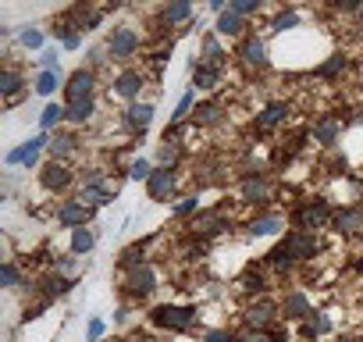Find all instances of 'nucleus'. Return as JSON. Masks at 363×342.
Returning a JSON list of instances; mask_svg holds the SVG:
<instances>
[{
    "label": "nucleus",
    "mask_w": 363,
    "mask_h": 342,
    "mask_svg": "<svg viewBox=\"0 0 363 342\" xmlns=\"http://www.w3.org/2000/svg\"><path fill=\"white\" fill-rule=\"evenodd\" d=\"M93 82H96V75H93L89 68H79V72H72V75H68V86H65V96H68V104L93 100Z\"/></svg>",
    "instance_id": "4"
},
{
    "label": "nucleus",
    "mask_w": 363,
    "mask_h": 342,
    "mask_svg": "<svg viewBox=\"0 0 363 342\" xmlns=\"http://www.w3.org/2000/svg\"><path fill=\"white\" fill-rule=\"evenodd\" d=\"M239 57H242L250 68H264V65H267V47H264V40H246L242 50H239Z\"/></svg>",
    "instance_id": "13"
},
{
    "label": "nucleus",
    "mask_w": 363,
    "mask_h": 342,
    "mask_svg": "<svg viewBox=\"0 0 363 342\" xmlns=\"http://www.w3.org/2000/svg\"><path fill=\"white\" fill-rule=\"evenodd\" d=\"M65 118H68V107H61V104H47L43 114H40V125H43V128H54V125L65 121Z\"/></svg>",
    "instance_id": "27"
},
{
    "label": "nucleus",
    "mask_w": 363,
    "mask_h": 342,
    "mask_svg": "<svg viewBox=\"0 0 363 342\" xmlns=\"http://www.w3.org/2000/svg\"><path fill=\"white\" fill-rule=\"evenodd\" d=\"M235 342H278V338H271V335L260 331V328H246V331L235 335Z\"/></svg>",
    "instance_id": "36"
},
{
    "label": "nucleus",
    "mask_w": 363,
    "mask_h": 342,
    "mask_svg": "<svg viewBox=\"0 0 363 342\" xmlns=\"http://www.w3.org/2000/svg\"><path fill=\"white\" fill-rule=\"evenodd\" d=\"M313 253H317V236L299 228V232H289L267 257H271V264L281 267V264H292V260H310Z\"/></svg>",
    "instance_id": "1"
},
{
    "label": "nucleus",
    "mask_w": 363,
    "mask_h": 342,
    "mask_svg": "<svg viewBox=\"0 0 363 342\" xmlns=\"http://www.w3.org/2000/svg\"><path fill=\"white\" fill-rule=\"evenodd\" d=\"M281 228H285V221L278 214H260L250 221V236H278Z\"/></svg>",
    "instance_id": "14"
},
{
    "label": "nucleus",
    "mask_w": 363,
    "mask_h": 342,
    "mask_svg": "<svg viewBox=\"0 0 363 342\" xmlns=\"http://www.w3.org/2000/svg\"><path fill=\"white\" fill-rule=\"evenodd\" d=\"M128 289H132L135 296L153 292V289H157V275H153V267H135V271L128 275Z\"/></svg>",
    "instance_id": "12"
},
{
    "label": "nucleus",
    "mask_w": 363,
    "mask_h": 342,
    "mask_svg": "<svg viewBox=\"0 0 363 342\" xmlns=\"http://www.w3.org/2000/svg\"><path fill=\"white\" fill-rule=\"evenodd\" d=\"M150 121H153V104H132V107L125 111V125H128L132 132L150 128Z\"/></svg>",
    "instance_id": "11"
},
{
    "label": "nucleus",
    "mask_w": 363,
    "mask_h": 342,
    "mask_svg": "<svg viewBox=\"0 0 363 342\" xmlns=\"http://www.w3.org/2000/svg\"><path fill=\"white\" fill-rule=\"evenodd\" d=\"M267 197H271V182L267 179L257 175V179H246L242 182V200H253L257 204V200H267Z\"/></svg>",
    "instance_id": "20"
},
{
    "label": "nucleus",
    "mask_w": 363,
    "mask_h": 342,
    "mask_svg": "<svg viewBox=\"0 0 363 342\" xmlns=\"http://www.w3.org/2000/svg\"><path fill=\"white\" fill-rule=\"evenodd\" d=\"M189 107H193V89H189V93H182V100H178V107H174L171 121H178V118H186V114H189Z\"/></svg>",
    "instance_id": "40"
},
{
    "label": "nucleus",
    "mask_w": 363,
    "mask_h": 342,
    "mask_svg": "<svg viewBox=\"0 0 363 342\" xmlns=\"http://www.w3.org/2000/svg\"><path fill=\"white\" fill-rule=\"evenodd\" d=\"M189 15H193L189 4H167V8H164V18H167V22H186Z\"/></svg>",
    "instance_id": "35"
},
{
    "label": "nucleus",
    "mask_w": 363,
    "mask_h": 342,
    "mask_svg": "<svg viewBox=\"0 0 363 342\" xmlns=\"http://www.w3.org/2000/svg\"><path fill=\"white\" fill-rule=\"evenodd\" d=\"M8 167H15V164H26V146H18V150H8Z\"/></svg>",
    "instance_id": "45"
},
{
    "label": "nucleus",
    "mask_w": 363,
    "mask_h": 342,
    "mask_svg": "<svg viewBox=\"0 0 363 342\" xmlns=\"http://www.w3.org/2000/svg\"><path fill=\"white\" fill-rule=\"evenodd\" d=\"M274 314H278V307L274 303H267V299H260V303H253L250 310H246V328H267L271 321H274Z\"/></svg>",
    "instance_id": "9"
},
{
    "label": "nucleus",
    "mask_w": 363,
    "mask_h": 342,
    "mask_svg": "<svg viewBox=\"0 0 363 342\" xmlns=\"http://www.w3.org/2000/svg\"><path fill=\"white\" fill-rule=\"evenodd\" d=\"M338 342H363V338H338Z\"/></svg>",
    "instance_id": "51"
},
{
    "label": "nucleus",
    "mask_w": 363,
    "mask_h": 342,
    "mask_svg": "<svg viewBox=\"0 0 363 342\" xmlns=\"http://www.w3.org/2000/svg\"><path fill=\"white\" fill-rule=\"evenodd\" d=\"M68 285H72V282L61 278V275H57V278H47V296H61V292H68Z\"/></svg>",
    "instance_id": "42"
},
{
    "label": "nucleus",
    "mask_w": 363,
    "mask_h": 342,
    "mask_svg": "<svg viewBox=\"0 0 363 342\" xmlns=\"http://www.w3.org/2000/svg\"><path fill=\"white\" fill-rule=\"evenodd\" d=\"M22 47L40 50V47H43V33H40V29H26V33H22Z\"/></svg>",
    "instance_id": "39"
},
{
    "label": "nucleus",
    "mask_w": 363,
    "mask_h": 342,
    "mask_svg": "<svg viewBox=\"0 0 363 342\" xmlns=\"http://www.w3.org/2000/svg\"><path fill=\"white\" fill-rule=\"evenodd\" d=\"M328 218H331V211H328V204H324V200H313V204H306V207H299V211H296V221L303 225V232H306V228L324 225Z\"/></svg>",
    "instance_id": "7"
},
{
    "label": "nucleus",
    "mask_w": 363,
    "mask_h": 342,
    "mask_svg": "<svg viewBox=\"0 0 363 342\" xmlns=\"http://www.w3.org/2000/svg\"><path fill=\"white\" fill-rule=\"evenodd\" d=\"M153 171H157V167H153V164H150L146 157H139V160H132V167H128V175H132L135 182H143V179L150 182V175H153Z\"/></svg>",
    "instance_id": "31"
},
{
    "label": "nucleus",
    "mask_w": 363,
    "mask_h": 342,
    "mask_svg": "<svg viewBox=\"0 0 363 342\" xmlns=\"http://www.w3.org/2000/svg\"><path fill=\"white\" fill-rule=\"evenodd\" d=\"M338 132H342V121H338V118H320V121L313 125V139L324 143V146H331V143L338 139Z\"/></svg>",
    "instance_id": "16"
},
{
    "label": "nucleus",
    "mask_w": 363,
    "mask_h": 342,
    "mask_svg": "<svg viewBox=\"0 0 363 342\" xmlns=\"http://www.w3.org/2000/svg\"><path fill=\"white\" fill-rule=\"evenodd\" d=\"M40 164V153H26V167H36Z\"/></svg>",
    "instance_id": "50"
},
{
    "label": "nucleus",
    "mask_w": 363,
    "mask_h": 342,
    "mask_svg": "<svg viewBox=\"0 0 363 342\" xmlns=\"http://www.w3.org/2000/svg\"><path fill=\"white\" fill-rule=\"evenodd\" d=\"M193 228L200 236H218L225 228V218H221V211H203V214H196V225Z\"/></svg>",
    "instance_id": "18"
},
{
    "label": "nucleus",
    "mask_w": 363,
    "mask_h": 342,
    "mask_svg": "<svg viewBox=\"0 0 363 342\" xmlns=\"http://www.w3.org/2000/svg\"><path fill=\"white\" fill-rule=\"evenodd\" d=\"M50 153H54V160L75 153V139H72V136H54V139H50Z\"/></svg>",
    "instance_id": "30"
},
{
    "label": "nucleus",
    "mask_w": 363,
    "mask_h": 342,
    "mask_svg": "<svg viewBox=\"0 0 363 342\" xmlns=\"http://www.w3.org/2000/svg\"><path fill=\"white\" fill-rule=\"evenodd\" d=\"M246 289H257V292H260V289H264V278H260V275H246Z\"/></svg>",
    "instance_id": "48"
},
{
    "label": "nucleus",
    "mask_w": 363,
    "mask_h": 342,
    "mask_svg": "<svg viewBox=\"0 0 363 342\" xmlns=\"http://www.w3.org/2000/svg\"><path fill=\"white\" fill-rule=\"evenodd\" d=\"M57 267H61V271H68V275H72V271H75V260H72V257H65V260H57Z\"/></svg>",
    "instance_id": "49"
},
{
    "label": "nucleus",
    "mask_w": 363,
    "mask_h": 342,
    "mask_svg": "<svg viewBox=\"0 0 363 342\" xmlns=\"http://www.w3.org/2000/svg\"><path fill=\"white\" fill-rule=\"evenodd\" d=\"M285 114H289V107H285V104H267V107H264V114L257 118V125H260V128H274L278 121H285Z\"/></svg>",
    "instance_id": "21"
},
{
    "label": "nucleus",
    "mask_w": 363,
    "mask_h": 342,
    "mask_svg": "<svg viewBox=\"0 0 363 342\" xmlns=\"http://www.w3.org/2000/svg\"><path fill=\"white\" fill-rule=\"evenodd\" d=\"M207 342H235L232 331H207Z\"/></svg>",
    "instance_id": "47"
},
{
    "label": "nucleus",
    "mask_w": 363,
    "mask_h": 342,
    "mask_svg": "<svg viewBox=\"0 0 363 342\" xmlns=\"http://www.w3.org/2000/svg\"><path fill=\"white\" fill-rule=\"evenodd\" d=\"M193 317H196V307H157L153 310V324H160V328H174V331H182V328H189L193 324Z\"/></svg>",
    "instance_id": "2"
},
{
    "label": "nucleus",
    "mask_w": 363,
    "mask_h": 342,
    "mask_svg": "<svg viewBox=\"0 0 363 342\" xmlns=\"http://www.w3.org/2000/svg\"><path fill=\"white\" fill-rule=\"evenodd\" d=\"M100 335H104V321L96 317V321H89V335H86V338H89V342H96Z\"/></svg>",
    "instance_id": "46"
},
{
    "label": "nucleus",
    "mask_w": 363,
    "mask_h": 342,
    "mask_svg": "<svg viewBox=\"0 0 363 342\" xmlns=\"http://www.w3.org/2000/svg\"><path fill=\"white\" fill-rule=\"evenodd\" d=\"M135 50H139V36H135V29H128V26H118V29L107 36V54H111V57L125 61V57H132Z\"/></svg>",
    "instance_id": "3"
},
{
    "label": "nucleus",
    "mask_w": 363,
    "mask_h": 342,
    "mask_svg": "<svg viewBox=\"0 0 363 342\" xmlns=\"http://www.w3.org/2000/svg\"><path fill=\"white\" fill-rule=\"evenodd\" d=\"M324 331H331V317H328V314H313V317L306 321V335L313 338V335H324Z\"/></svg>",
    "instance_id": "33"
},
{
    "label": "nucleus",
    "mask_w": 363,
    "mask_h": 342,
    "mask_svg": "<svg viewBox=\"0 0 363 342\" xmlns=\"http://www.w3.org/2000/svg\"><path fill=\"white\" fill-rule=\"evenodd\" d=\"M203 54H207V57H203L200 65H218V68H221V57H225V54H221V47H218V40H214V36H207V40H203Z\"/></svg>",
    "instance_id": "32"
},
{
    "label": "nucleus",
    "mask_w": 363,
    "mask_h": 342,
    "mask_svg": "<svg viewBox=\"0 0 363 342\" xmlns=\"http://www.w3.org/2000/svg\"><path fill=\"white\" fill-rule=\"evenodd\" d=\"M193 118H196V125H218L221 121V107L218 104H200L193 111Z\"/></svg>",
    "instance_id": "26"
},
{
    "label": "nucleus",
    "mask_w": 363,
    "mask_h": 342,
    "mask_svg": "<svg viewBox=\"0 0 363 342\" xmlns=\"http://www.w3.org/2000/svg\"><path fill=\"white\" fill-rule=\"evenodd\" d=\"M93 111H96V104H93V100H79V104H68V121H75V125H86V121L93 118Z\"/></svg>",
    "instance_id": "24"
},
{
    "label": "nucleus",
    "mask_w": 363,
    "mask_h": 342,
    "mask_svg": "<svg viewBox=\"0 0 363 342\" xmlns=\"http://www.w3.org/2000/svg\"><path fill=\"white\" fill-rule=\"evenodd\" d=\"M281 314H285L289 321H303V317L310 314V299H306L303 292H292V296H285V303H281Z\"/></svg>",
    "instance_id": "15"
},
{
    "label": "nucleus",
    "mask_w": 363,
    "mask_h": 342,
    "mask_svg": "<svg viewBox=\"0 0 363 342\" xmlns=\"http://www.w3.org/2000/svg\"><path fill=\"white\" fill-rule=\"evenodd\" d=\"M257 8H260L257 0H235V4H228V11H235L239 18H242V15H253Z\"/></svg>",
    "instance_id": "41"
},
{
    "label": "nucleus",
    "mask_w": 363,
    "mask_h": 342,
    "mask_svg": "<svg viewBox=\"0 0 363 342\" xmlns=\"http://www.w3.org/2000/svg\"><path fill=\"white\" fill-rule=\"evenodd\" d=\"M139 89H143V72H121V75L114 79V93L125 96V100H135Z\"/></svg>",
    "instance_id": "10"
},
{
    "label": "nucleus",
    "mask_w": 363,
    "mask_h": 342,
    "mask_svg": "<svg viewBox=\"0 0 363 342\" xmlns=\"http://www.w3.org/2000/svg\"><path fill=\"white\" fill-rule=\"evenodd\" d=\"M146 189H150V200H164V197H171V189H174V167H164V164H160L153 175H150Z\"/></svg>",
    "instance_id": "5"
},
{
    "label": "nucleus",
    "mask_w": 363,
    "mask_h": 342,
    "mask_svg": "<svg viewBox=\"0 0 363 342\" xmlns=\"http://www.w3.org/2000/svg\"><path fill=\"white\" fill-rule=\"evenodd\" d=\"M61 43H65V50H79L82 36H79V33H61Z\"/></svg>",
    "instance_id": "44"
},
{
    "label": "nucleus",
    "mask_w": 363,
    "mask_h": 342,
    "mask_svg": "<svg viewBox=\"0 0 363 342\" xmlns=\"http://www.w3.org/2000/svg\"><path fill=\"white\" fill-rule=\"evenodd\" d=\"M57 75H61V72H43V75L36 79V93H40V96H50V93L57 89Z\"/></svg>",
    "instance_id": "34"
},
{
    "label": "nucleus",
    "mask_w": 363,
    "mask_h": 342,
    "mask_svg": "<svg viewBox=\"0 0 363 342\" xmlns=\"http://www.w3.org/2000/svg\"><path fill=\"white\" fill-rule=\"evenodd\" d=\"M0 282H4V289H15V285H18V267H15L11 260L0 267Z\"/></svg>",
    "instance_id": "37"
},
{
    "label": "nucleus",
    "mask_w": 363,
    "mask_h": 342,
    "mask_svg": "<svg viewBox=\"0 0 363 342\" xmlns=\"http://www.w3.org/2000/svg\"><path fill=\"white\" fill-rule=\"evenodd\" d=\"M218 79H221V68L218 65H200L193 72V89H214Z\"/></svg>",
    "instance_id": "19"
},
{
    "label": "nucleus",
    "mask_w": 363,
    "mask_h": 342,
    "mask_svg": "<svg viewBox=\"0 0 363 342\" xmlns=\"http://www.w3.org/2000/svg\"><path fill=\"white\" fill-rule=\"evenodd\" d=\"M96 246V232L93 228H75L72 232V253H89Z\"/></svg>",
    "instance_id": "23"
},
{
    "label": "nucleus",
    "mask_w": 363,
    "mask_h": 342,
    "mask_svg": "<svg viewBox=\"0 0 363 342\" xmlns=\"http://www.w3.org/2000/svg\"><path fill=\"white\" fill-rule=\"evenodd\" d=\"M18 89H22V75H18V72H11V68L0 72V93H4V96H15Z\"/></svg>",
    "instance_id": "28"
},
{
    "label": "nucleus",
    "mask_w": 363,
    "mask_h": 342,
    "mask_svg": "<svg viewBox=\"0 0 363 342\" xmlns=\"http://www.w3.org/2000/svg\"><path fill=\"white\" fill-rule=\"evenodd\" d=\"M218 33H221V36H239V33H242V18H239L235 11L218 15Z\"/></svg>",
    "instance_id": "25"
},
{
    "label": "nucleus",
    "mask_w": 363,
    "mask_h": 342,
    "mask_svg": "<svg viewBox=\"0 0 363 342\" xmlns=\"http://www.w3.org/2000/svg\"><path fill=\"white\" fill-rule=\"evenodd\" d=\"M79 200H82L86 207H107V204H111V193H107L100 182H86L82 193H79Z\"/></svg>",
    "instance_id": "17"
},
{
    "label": "nucleus",
    "mask_w": 363,
    "mask_h": 342,
    "mask_svg": "<svg viewBox=\"0 0 363 342\" xmlns=\"http://www.w3.org/2000/svg\"><path fill=\"white\" fill-rule=\"evenodd\" d=\"M299 26V15L296 11H289V15H278L274 18V33H285V29H296Z\"/></svg>",
    "instance_id": "38"
},
{
    "label": "nucleus",
    "mask_w": 363,
    "mask_h": 342,
    "mask_svg": "<svg viewBox=\"0 0 363 342\" xmlns=\"http://www.w3.org/2000/svg\"><path fill=\"white\" fill-rule=\"evenodd\" d=\"M335 228L338 232H356V228H363V211H342V214H335Z\"/></svg>",
    "instance_id": "22"
},
{
    "label": "nucleus",
    "mask_w": 363,
    "mask_h": 342,
    "mask_svg": "<svg viewBox=\"0 0 363 342\" xmlns=\"http://www.w3.org/2000/svg\"><path fill=\"white\" fill-rule=\"evenodd\" d=\"M40 182H43V189H65L68 182H72V171L61 164V160H50L47 167H43V175H40Z\"/></svg>",
    "instance_id": "8"
},
{
    "label": "nucleus",
    "mask_w": 363,
    "mask_h": 342,
    "mask_svg": "<svg viewBox=\"0 0 363 342\" xmlns=\"http://www.w3.org/2000/svg\"><path fill=\"white\" fill-rule=\"evenodd\" d=\"M338 72H345V54H331V57L317 68V75H320V79H335Z\"/></svg>",
    "instance_id": "29"
},
{
    "label": "nucleus",
    "mask_w": 363,
    "mask_h": 342,
    "mask_svg": "<svg viewBox=\"0 0 363 342\" xmlns=\"http://www.w3.org/2000/svg\"><path fill=\"white\" fill-rule=\"evenodd\" d=\"M89 207L82 204V200H68L61 211H57V221L65 225V228H86V221H89Z\"/></svg>",
    "instance_id": "6"
},
{
    "label": "nucleus",
    "mask_w": 363,
    "mask_h": 342,
    "mask_svg": "<svg viewBox=\"0 0 363 342\" xmlns=\"http://www.w3.org/2000/svg\"><path fill=\"white\" fill-rule=\"evenodd\" d=\"M196 207H200V200H196V197H186V200H182V204L174 207V214H178V218H189Z\"/></svg>",
    "instance_id": "43"
}]
</instances>
